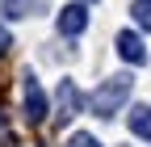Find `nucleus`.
<instances>
[{
    "label": "nucleus",
    "instance_id": "obj_10",
    "mask_svg": "<svg viewBox=\"0 0 151 147\" xmlns=\"http://www.w3.org/2000/svg\"><path fill=\"white\" fill-rule=\"evenodd\" d=\"M9 46H13V34H9V30H4V25H0V55H4V50H9Z\"/></svg>",
    "mask_w": 151,
    "mask_h": 147
},
{
    "label": "nucleus",
    "instance_id": "obj_8",
    "mask_svg": "<svg viewBox=\"0 0 151 147\" xmlns=\"http://www.w3.org/2000/svg\"><path fill=\"white\" fill-rule=\"evenodd\" d=\"M130 13H134V25L151 30V0H134V4H130Z\"/></svg>",
    "mask_w": 151,
    "mask_h": 147
},
{
    "label": "nucleus",
    "instance_id": "obj_5",
    "mask_svg": "<svg viewBox=\"0 0 151 147\" xmlns=\"http://www.w3.org/2000/svg\"><path fill=\"white\" fill-rule=\"evenodd\" d=\"M118 55H122L126 63H134V67L147 59V50H143V38H139L134 30H122V34H118Z\"/></svg>",
    "mask_w": 151,
    "mask_h": 147
},
{
    "label": "nucleus",
    "instance_id": "obj_6",
    "mask_svg": "<svg viewBox=\"0 0 151 147\" xmlns=\"http://www.w3.org/2000/svg\"><path fill=\"white\" fill-rule=\"evenodd\" d=\"M126 122H130V135H134V139H147L151 143V105H134Z\"/></svg>",
    "mask_w": 151,
    "mask_h": 147
},
{
    "label": "nucleus",
    "instance_id": "obj_2",
    "mask_svg": "<svg viewBox=\"0 0 151 147\" xmlns=\"http://www.w3.org/2000/svg\"><path fill=\"white\" fill-rule=\"evenodd\" d=\"M21 97H25V118H29L34 126L50 114L46 93H42V84H38V76H34V71H25V76H21Z\"/></svg>",
    "mask_w": 151,
    "mask_h": 147
},
{
    "label": "nucleus",
    "instance_id": "obj_1",
    "mask_svg": "<svg viewBox=\"0 0 151 147\" xmlns=\"http://www.w3.org/2000/svg\"><path fill=\"white\" fill-rule=\"evenodd\" d=\"M130 88H134V80H130L126 76V71H122V76H109V80H101L97 84V93H92V114H97V118H113V114H118V109L130 101Z\"/></svg>",
    "mask_w": 151,
    "mask_h": 147
},
{
    "label": "nucleus",
    "instance_id": "obj_9",
    "mask_svg": "<svg viewBox=\"0 0 151 147\" xmlns=\"http://www.w3.org/2000/svg\"><path fill=\"white\" fill-rule=\"evenodd\" d=\"M67 147H101V143H97V139H92L88 130H76V135L67 139Z\"/></svg>",
    "mask_w": 151,
    "mask_h": 147
},
{
    "label": "nucleus",
    "instance_id": "obj_4",
    "mask_svg": "<svg viewBox=\"0 0 151 147\" xmlns=\"http://www.w3.org/2000/svg\"><path fill=\"white\" fill-rule=\"evenodd\" d=\"M84 30H88V9L84 4L59 9V34H63V38H76V34H84Z\"/></svg>",
    "mask_w": 151,
    "mask_h": 147
},
{
    "label": "nucleus",
    "instance_id": "obj_3",
    "mask_svg": "<svg viewBox=\"0 0 151 147\" xmlns=\"http://www.w3.org/2000/svg\"><path fill=\"white\" fill-rule=\"evenodd\" d=\"M55 101H59V109H55V122H71V118L84 109V97H80V88H76L71 80H63V84H59Z\"/></svg>",
    "mask_w": 151,
    "mask_h": 147
},
{
    "label": "nucleus",
    "instance_id": "obj_7",
    "mask_svg": "<svg viewBox=\"0 0 151 147\" xmlns=\"http://www.w3.org/2000/svg\"><path fill=\"white\" fill-rule=\"evenodd\" d=\"M38 13V0H4V17H29Z\"/></svg>",
    "mask_w": 151,
    "mask_h": 147
}]
</instances>
